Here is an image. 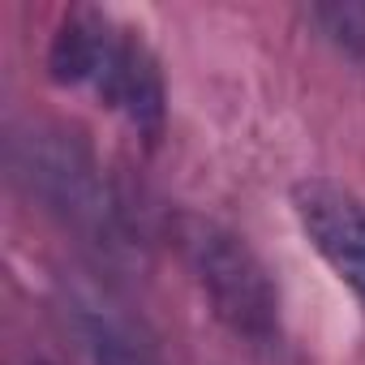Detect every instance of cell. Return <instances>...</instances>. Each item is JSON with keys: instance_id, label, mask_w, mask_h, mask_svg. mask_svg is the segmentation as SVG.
Instances as JSON below:
<instances>
[{"instance_id": "7", "label": "cell", "mask_w": 365, "mask_h": 365, "mask_svg": "<svg viewBox=\"0 0 365 365\" xmlns=\"http://www.w3.org/2000/svg\"><path fill=\"white\" fill-rule=\"evenodd\" d=\"M31 365H48V361H31Z\"/></svg>"}, {"instance_id": "4", "label": "cell", "mask_w": 365, "mask_h": 365, "mask_svg": "<svg viewBox=\"0 0 365 365\" xmlns=\"http://www.w3.org/2000/svg\"><path fill=\"white\" fill-rule=\"evenodd\" d=\"M292 215L318 258L365 301V202L335 180L309 176L292 185Z\"/></svg>"}, {"instance_id": "3", "label": "cell", "mask_w": 365, "mask_h": 365, "mask_svg": "<svg viewBox=\"0 0 365 365\" xmlns=\"http://www.w3.org/2000/svg\"><path fill=\"white\" fill-rule=\"evenodd\" d=\"M14 168L26 185L82 232H112L116 207L108 198V180L91 150L61 129H35L14 142Z\"/></svg>"}, {"instance_id": "1", "label": "cell", "mask_w": 365, "mask_h": 365, "mask_svg": "<svg viewBox=\"0 0 365 365\" xmlns=\"http://www.w3.org/2000/svg\"><path fill=\"white\" fill-rule=\"evenodd\" d=\"M48 69L61 86L91 91L103 108L125 116L138 133L155 138L168 116V91L155 52L133 26L103 9H73L52 35Z\"/></svg>"}, {"instance_id": "6", "label": "cell", "mask_w": 365, "mask_h": 365, "mask_svg": "<svg viewBox=\"0 0 365 365\" xmlns=\"http://www.w3.org/2000/svg\"><path fill=\"white\" fill-rule=\"evenodd\" d=\"M309 18L327 31L331 43H339L352 61L365 65V0H344V5H314Z\"/></svg>"}, {"instance_id": "5", "label": "cell", "mask_w": 365, "mask_h": 365, "mask_svg": "<svg viewBox=\"0 0 365 365\" xmlns=\"http://www.w3.org/2000/svg\"><path fill=\"white\" fill-rule=\"evenodd\" d=\"M82 335H86V348H91V361L95 365H159L155 348L125 318H116L112 309L86 305Z\"/></svg>"}, {"instance_id": "2", "label": "cell", "mask_w": 365, "mask_h": 365, "mask_svg": "<svg viewBox=\"0 0 365 365\" xmlns=\"http://www.w3.org/2000/svg\"><path fill=\"white\" fill-rule=\"evenodd\" d=\"M176 250L211 314L250 348H279V292L258 254L207 215H176Z\"/></svg>"}]
</instances>
